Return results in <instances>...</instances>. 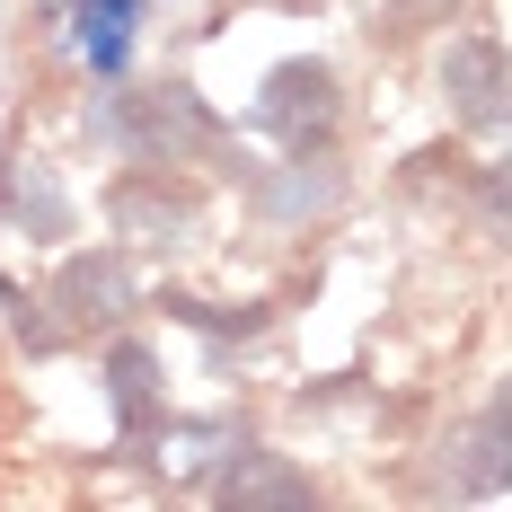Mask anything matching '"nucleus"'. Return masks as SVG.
Returning a JSON list of instances; mask_svg holds the SVG:
<instances>
[{
    "instance_id": "f257e3e1",
    "label": "nucleus",
    "mask_w": 512,
    "mask_h": 512,
    "mask_svg": "<svg viewBox=\"0 0 512 512\" xmlns=\"http://www.w3.org/2000/svg\"><path fill=\"white\" fill-rule=\"evenodd\" d=\"M89 133L106 151L142 159V168H186V159H230V133L186 80H159V89H124V98L89 106Z\"/></svg>"
},
{
    "instance_id": "f03ea898",
    "label": "nucleus",
    "mask_w": 512,
    "mask_h": 512,
    "mask_svg": "<svg viewBox=\"0 0 512 512\" xmlns=\"http://www.w3.org/2000/svg\"><path fill=\"white\" fill-rule=\"evenodd\" d=\"M336 71L327 62H274L265 89H256V124L283 142V151H327L336 142Z\"/></svg>"
},
{
    "instance_id": "7ed1b4c3",
    "label": "nucleus",
    "mask_w": 512,
    "mask_h": 512,
    "mask_svg": "<svg viewBox=\"0 0 512 512\" xmlns=\"http://www.w3.org/2000/svg\"><path fill=\"white\" fill-rule=\"evenodd\" d=\"M53 327L62 336H98V327H124L133 318V265L115 248H80V256H62V274H53Z\"/></svg>"
},
{
    "instance_id": "20e7f679",
    "label": "nucleus",
    "mask_w": 512,
    "mask_h": 512,
    "mask_svg": "<svg viewBox=\"0 0 512 512\" xmlns=\"http://www.w3.org/2000/svg\"><path fill=\"white\" fill-rule=\"evenodd\" d=\"M106 212H115V230H124V239H142V248H186V239H195V221H204L195 186H186V177H168V168H142V159L115 177Z\"/></svg>"
},
{
    "instance_id": "39448f33",
    "label": "nucleus",
    "mask_w": 512,
    "mask_h": 512,
    "mask_svg": "<svg viewBox=\"0 0 512 512\" xmlns=\"http://www.w3.org/2000/svg\"><path fill=\"white\" fill-rule=\"evenodd\" d=\"M442 89H451L468 133H504V45L495 36H460L442 53Z\"/></svg>"
},
{
    "instance_id": "423d86ee",
    "label": "nucleus",
    "mask_w": 512,
    "mask_h": 512,
    "mask_svg": "<svg viewBox=\"0 0 512 512\" xmlns=\"http://www.w3.org/2000/svg\"><path fill=\"white\" fill-rule=\"evenodd\" d=\"M106 398H115V424H124V433H151L159 424V398H168V389H159V362H151L142 336H115V345H106Z\"/></svg>"
},
{
    "instance_id": "0eeeda50",
    "label": "nucleus",
    "mask_w": 512,
    "mask_h": 512,
    "mask_svg": "<svg viewBox=\"0 0 512 512\" xmlns=\"http://www.w3.org/2000/svg\"><path fill=\"white\" fill-rule=\"evenodd\" d=\"M212 495L248 512V504H309L318 486H309V477H301L292 460H274V451H248V442H239V460L212 477Z\"/></svg>"
},
{
    "instance_id": "6e6552de",
    "label": "nucleus",
    "mask_w": 512,
    "mask_h": 512,
    "mask_svg": "<svg viewBox=\"0 0 512 512\" xmlns=\"http://www.w3.org/2000/svg\"><path fill=\"white\" fill-rule=\"evenodd\" d=\"M336 195H345V177H336L327 151H292V168H274V177L256 186V204L274 212V221H309V212H327Z\"/></svg>"
},
{
    "instance_id": "1a4fd4ad",
    "label": "nucleus",
    "mask_w": 512,
    "mask_h": 512,
    "mask_svg": "<svg viewBox=\"0 0 512 512\" xmlns=\"http://www.w3.org/2000/svg\"><path fill=\"white\" fill-rule=\"evenodd\" d=\"M0 212H9L27 239H62V230H71V195L53 186L45 159H18V168H9V186H0Z\"/></svg>"
},
{
    "instance_id": "9d476101",
    "label": "nucleus",
    "mask_w": 512,
    "mask_h": 512,
    "mask_svg": "<svg viewBox=\"0 0 512 512\" xmlns=\"http://www.w3.org/2000/svg\"><path fill=\"white\" fill-rule=\"evenodd\" d=\"M71 27H80V53H89L98 71H124L133 27H142V0H80V9H71Z\"/></svg>"
},
{
    "instance_id": "9b49d317",
    "label": "nucleus",
    "mask_w": 512,
    "mask_h": 512,
    "mask_svg": "<svg viewBox=\"0 0 512 512\" xmlns=\"http://www.w3.org/2000/svg\"><path fill=\"white\" fill-rule=\"evenodd\" d=\"M504 433H512V407H504V389H495V398L477 407V433H468V451H477V460H468V486H477V495H504V477H512Z\"/></svg>"
},
{
    "instance_id": "f8f14e48",
    "label": "nucleus",
    "mask_w": 512,
    "mask_h": 512,
    "mask_svg": "<svg viewBox=\"0 0 512 512\" xmlns=\"http://www.w3.org/2000/svg\"><path fill=\"white\" fill-rule=\"evenodd\" d=\"M433 9H451V0H398V9H389V36H407L415 18H433Z\"/></svg>"
}]
</instances>
